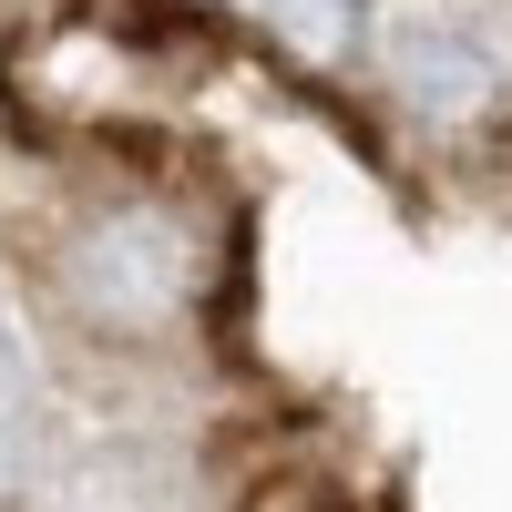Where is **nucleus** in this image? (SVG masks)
<instances>
[{"label": "nucleus", "instance_id": "f257e3e1", "mask_svg": "<svg viewBox=\"0 0 512 512\" xmlns=\"http://www.w3.org/2000/svg\"><path fill=\"white\" fill-rule=\"evenodd\" d=\"M195 226L175 216V205H113V216H93L72 236L62 256V287H72V308L93 318V328H123V338H144L164 318H185V297H195Z\"/></svg>", "mask_w": 512, "mask_h": 512}]
</instances>
